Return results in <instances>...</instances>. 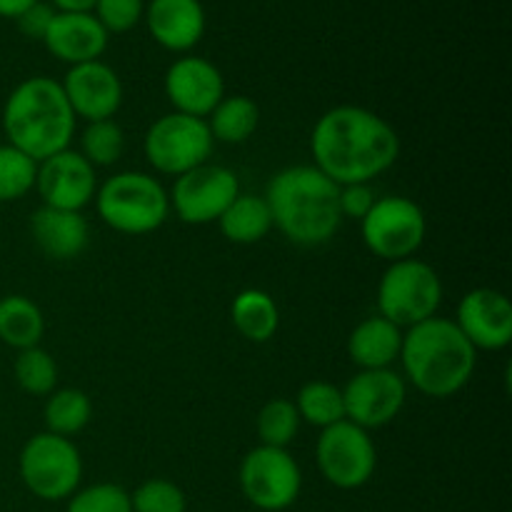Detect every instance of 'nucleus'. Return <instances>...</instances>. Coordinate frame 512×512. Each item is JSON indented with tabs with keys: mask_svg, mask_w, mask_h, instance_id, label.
I'll return each mask as SVG.
<instances>
[{
	"mask_svg": "<svg viewBox=\"0 0 512 512\" xmlns=\"http://www.w3.org/2000/svg\"><path fill=\"white\" fill-rule=\"evenodd\" d=\"M315 168L338 185L370 183L395 165L400 138L393 125L360 105L323 113L310 135Z\"/></svg>",
	"mask_w": 512,
	"mask_h": 512,
	"instance_id": "1",
	"label": "nucleus"
},
{
	"mask_svg": "<svg viewBox=\"0 0 512 512\" xmlns=\"http://www.w3.org/2000/svg\"><path fill=\"white\" fill-rule=\"evenodd\" d=\"M263 198L273 215V228L303 248L325 245L343 225L340 185L315 165H290L275 173Z\"/></svg>",
	"mask_w": 512,
	"mask_h": 512,
	"instance_id": "2",
	"label": "nucleus"
},
{
	"mask_svg": "<svg viewBox=\"0 0 512 512\" xmlns=\"http://www.w3.org/2000/svg\"><path fill=\"white\" fill-rule=\"evenodd\" d=\"M405 383L428 398H453L473 380L478 350L448 318H430L403 333Z\"/></svg>",
	"mask_w": 512,
	"mask_h": 512,
	"instance_id": "3",
	"label": "nucleus"
},
{
	"mask_svg": "<svg viewBox=\"0 0 512 512\" xmlns=\"http://www.w3.org/2000/svg\"><path fill=\"white\" fill-rule=\"evenodd\" d=\"M75 113L58 80L33 75L13 88L3 105V130L8 145L35 163L70 148Z\"/></svg>",
	"mask_w": 512,
	"mask_h": 512,
	"instance_id": "4",
	"label": "nucleus"
},
{
	"mask_svg": "<svg viewBox=\"0 0 512 512\" xmlns=\"http://www.w3.org/2000/svg\"><path fill=\"white\" fill-rule=\"evenodd\" d=\"M100 220L115 233L148 235L170 215V195L158 178L140 170H123L95 193Z\"/></svg>",
	"mask_w": 512,
	"mask_h": 512,
	"instance_id": "5",
	"label": "nucleus"
},
{
	"mask_svg": "<svg viewBox=\"0 0 512 512\" xmlns=\"http://www.w3.org/2000/svg\"><path fill=\"white\" fill-rule=\"evenodd\" d=\"M443 283L433 265L418 258L395 260L378 285V315L398 328H413L438 315Z\"/></svg>",
	"mask_w": 512,
	"mask_h": 512,
	"instance_id": "6",
	"label": "nucleus"
},
{
	"mask_svg": "<svg viewBox=\"0 0 512 512\" xmlns=\"http://www.w3.org/2000/svg\"><path fill=\"white\" fill-rule=\"evenodd\" d=\"M18 473L28 493L45 503L68 500L83 480V458L70 438L38 433L23 445Z\"/></svg>",
	"mask_w": 512,
	"mask_h": 512,
	"instance_id": "7",
	"label": "nucleus"
},
{
	"mask_svg": "<svg viewBox=\"0 0 512 512\" xmlns=\"http://www.w3.org/2000/svg\"><path fill=\"white\" fill-rule=\"evenodd\" d=\"M213 145L215 140L203 118L173 110L150 125L143 138V153L153 170L180 178L188 170L208 163Z\"/></svg>",
	"mask_w": 512,
	"mask_h": 512,
	"instance_id": "8",
	"label": "nucleus"
},
{
	"mask_svg": "<svg viewBox=\"0 0 512 512\" xmlns=\"http://www.w3.org/2000/svg\"><path fill=\"white\" fill-rule=\"evenodd\" d=\"M360 235L370 253L395 263L418 253L428 235V220L415 200L385 195L375 200L370 213L360 220Z\"/></svg>",
	"mask_w": 512,
	"mask_h": 512,
	"instance_id": "9",
	"label": "nucleus"
},
{
	"mask_svg": "<svg viewBox=\"0 0 512 512\" xmlns=\"http://www.w3.org/2000/svg\"><path fill=\"white\" fill-rule=\"evenodd\" d=\"M240 490L253 508L283 512L293 508L303 490V473L285 448L258 445L240 463Z\"/></svg>",
	"mask_w": 512,
	"mask_h": 512,
	"instance_id": "10",
	"label": "nucleus"
},
{
	"mask_svg": "<svg viewBox=\"0 0 512 512\" xmlns=\"http://www.w3.org/2000/svg\"><path fill=\"white\" fill-rule=\"evenodd\" d=\"M315 460H318L320 475L333 488L358 490L373 478L375 465H378V450H375L368 430L350 420H340V423L320 430Z\"/></svg>",
	"mask_w": 512,
	"mask_h": 512,
	"instance_id": "11",
	"label": "nucleus"
},
{
	"mask_svg": "<svg viewBox=\"0 0 512 512\" xmlns=\"http://www.w3.org/2000/svg\"><path fill=\"white\" fill-rule=\"evenodd\" d=\"M240 195V180L225 165L203 163L175 178L170 193V208L183 223H218L230 203Z\"/></svg>",
	"mask_w": 512,
	"mask_h": 512,
	"instance_id": "12",
	"label": "nucleus"
},
{
	"mask_svg": "<svg viewBox=\"0 0 512 512\" xmlns=\"http://www.w3.org/2000/svg\"><path fill=\"white\" fill-rule=\"evenodd\" d=\"M408 398V383L393 368L360 370L343 388L345 420L363 430L385 428L403 410Z\"/></svg>",
	"mask_w": 512,
	"mask_h": 512,
	"instance_id": "13",
	"label": "nucleus"
},
{
	"mask_svg": "<svg viewBox=\"0 0 512 512\" xmlns=\"http://www.w3.org/2000/svg\"><path fill=\"white\" fill-rule=\"evenodd\" d=\"M35 190L43 205L60 210H83L98 193L95 168L75 150H60L40 160L35 175Z\"/></svg>",
	"mask_w": 512,
	"mask_h": 512,
	"instance_id": "14",
	"label": "nucleus"
},
{
	"mask_svg": "<svg viewBox=\"0 0 512 512\" xmlns=\"http://www.w3.org/2000/svg\"><path fill=\"white\" fill-rule=\"evenodd\" d=\"M165 95L175 113L208 118L225 98V80L218 65L200 55H183L165 73Z\"/></svg>",
	"mask_w": 512,
	"mask_h": 512,
	"instance_id": "15",
	"label": "nucleus"
},
{
	"mask_svg": "<svg viewBox=\"0 0 512 512\" xmlns=\"http://www.w3.org/2000/svg\"><path fill=\"white\" fill-rule=\"evenodd\" d=\"M60 88L68 98L75 118H83L88 123L110 120L123 105V80L103 60L73 65L65 73Z\"/></svg>",
	"mask_w": 512,
	"mask_h": 512,
	"instance_id": "16",
	"label": "nucleus"
},
{
	"mask_svg": "<svg viewBox=\"0 0 512 512\" xmlns=\"http://www.w3.org/2000/svg\"><path fill=\"white\" fill-rule=\"evenodd\" d=\"M453 323L475 350H505L512 343V305L500 290L475 288L465 293Z\"/></svg>",
	"mask_w": 512,
	"mask_h": 512,
	"instance_id": "17",
	"label": "nucleus"
},
{
	"mask_svg": "<svg viewBox=\"0 0 512 512\" xmlns=\"http://www.w3.org/2000/svg\"><path fill=\"white\" fill-rule=\"evenodd\" d=\"M108 30L98 23L93 13H58L55 10L43 45L53 58L68 63L70 68L90 60H100L108 48Z\"/></svg>",
	"mask_w": 512,
	"mask_h": 512,
	"instance_id": "18",
	"label": "nucleus"
},
{
	"mask_svg": "<svg viewBox=\"0 0 512 512\" xmlns=\"http://www.w3.org/2000/svg\"><path fill=\"white\" fill-rule=\"evenodd\" d=\"M145 23L160 48L188 53L203 40L208 18L200 0H150L145 5Z\"/></svg>",
	"mask_w": 512,
	"mask_h": 512,
	"instance_id": "19",
	"label": "nucleus"
},
{
	"mask_svg": "<svg viewBox=\"0 0 512 512\" xmlns=\"http://www.w3.org/2000/svg\"><path fill=\"white\" fill-rule=\"evenodd\" d=\"M30 235L40 253L50 260H73L88 248L90 228L88 220L78 210L38 208L30 218Z\"/></svg>",
	"mask_w": 512,
	"mask_h": 512,
	"instance_id": "20",
	"label": "nucleus"
},
{
	"mask_svg": "<svg viewBox=\"0 0 512 512\" xmlns=\"http://www.w3.org/2000/svg\"><path fill=\"white\" fill-rule=\"evenodd\" d=\"M400 348H403V328L380 315L355 325L348 338V355L360 370L390 368L400 358Z\"/></svg>",
	"mask_w": 512,
	"mask_h": 512,
	"instance_id": "21",
	"label": "nucleus"
},
{
	"mask_svg": "<svg viewBox=\"0 0 512 512\" xmlns=\"http://www.w3.org/2000/svg\"><path fill=\"white\" fill-rule=\"evenodd\" d=\"M218 225L230 243L253 245L273 230V215L263 195L240 193L220 215Z\"/></svg>",
	"mask_w": 512,
	"mask_h": 512,
	"instance_id": "22",
	"label": "nucleus"
},
{
	"mask_svg": "<svg viewBox=\"0 0 512 512\" xmlns=\"http://www.w3.org/2000/svg\"><path fill=\"white\" fill-rule=\"evenodd\" d=\"M230 318H233L235 330L250 343H268L280 325L278 305L273 295L265 290L248 288L233 300L230 305Z\"/></svg>",
	"mask_w": 512,
	"mask_h": 512,
	"instance_id": "23",
	"label": "nucleus"
},
{
	"mask_svg": "<svg viewBox=\"0 0 512 512\" xmlns=\"http://www.w3.org/2000/svg\"><path fill=\"white\" fill-rule=\"evenodd\" d=\"M45 333V318L38 305L25 295L0 298V340L8 348L25 350L40 345Z\"/></svg>",
	"mask_w": 512,
	"mask_h": 512,
	"instance_id": "24",
	"label": "nucleus"
},
{
	"mask_svg": "<svg viewBox=\"0 0 512 512\" xmlns=\"http://www.w3.org/2000/svg\"><path fill=\"white\" fill-rule=\"evenodd\" d=\"M208 123L210 135L213 140L220 143L238 145L245 143L248 138H253V133L258 130L260 123V110L245 95H225L218 105H215L213 113L205 118Z\"/></svg>",
	"mask_w": 512,
	"mask_h": 512,
	"instance_id": "25",
	"label": "nucleus"
},
{
	"mask_svg": "<svg viewBox=\"0 0 512 512\" xmlns=\"http://www.w3.org/2000/svg\"><path fill=\"white\" fill-rule=\"evenodd\" d=\"M93 418V405L90 398L78 388H63L50 393L45 403L43 420L48 433L60 435V438H73Z\"/></svg>",
	"mask_w": 512,
	"mask_h": 512,
	"instance_id": "26",
	"label": "nucleus"
},
{
	"mask_svg": "<svg viewBox=\"0 0 512 512\" xmlns=\"http://www.w3.org/2000/svg\"><path fill=\"white\" fill-rule=\"evenodd\" d=\"M293 403L300 415V423H308L313 428L325 430L330 425L345 420L343 390L335 388L333 383H325V380H310V383H305Z\"/></svg>",
	"mask_w": 512,
	"mask_h": 512,
	"instance_id": "27",
	"label": "nucleus"
},
{
	"mask_svg": "<svg viewBox=\"0 0 512 512\" xmlns=\"http://www.w3.org/2000/svg\"><path fill=\"white\" fill-rule=\"evenodd\" d=\"M125 153V133L113 118L95 120L80 135V155L93 168H108L115 165Z\"/></svg>",
	"mask_w": 512,
	"mask_h": 512,
	"instance_id": "28",
	"label": "nucleus"
},
{
	"mask_svg": "<svg viewBox=\"0 0 512 512\" xmlns=\"http://www.w3.org/2000/svg\"><path fill=\"white\" fill-rule=\"evenodd\" d=\"M300 430V415L295 403L288 398H273L258 413V438L260 445L268 448H285L293 443Z\"/></svg>",
	"mask_w": 512,
	"mask_h": 512,
	"instance_id": "29",
	"label": "nucleus"
},
{
	"mask_svg": "<svg viewBox=\"0 0 512 512\" xmlns=\"http://www.w3.org/2000/svg\"><path fill=\"white\" fill-rule=\"evenodd\" d=\"M13 373L20 390H25L28 395H50L58 385V365H55L53 355L40 345L18 350Z\"/></svg>",
	"mask_w": 512,
	"mask_h": 512,
	"instance_id": "30",
	"label": "nucleus"
},
{
	"mask_svg": "<svg viewBox=\"0 0 512 512\" xmlns=\"http://www.w3.org/2000/svg\"><path fill=\"white\" fill-rule=\"evenodd\" d=\"M38 163L13 145H0V203L25 198L35 188Z\"/></svg>",
	"mask_w": 512,
	"mask_h": 512,
	"instance_id": "31",
	"label": "nucleus"
},
{
	"mask_svg": "<svg viewBox=\"0 0 512 512\" xmlns=\"http://www.w3.org/2000/svg\"><path fill=\"white\" fill-rule=\"evenodd\" d=\"M133 512H188L183 490L165 478H150L130 493Z\"/></svg>",
	"mask_w": 512,
	"mask_h": 512,
	"instance_id": "32",
	"label": "nucleus"
},
{
	"mask_svg": "<svg viewBox=\"0 0 512 512\" xmlns=\"http://www.w3.org/2000/svg\"><path fill=\"white\" fill-rule=\"evenodd\" d=\"M65 512H133L130 493L123 485L95 483L83 490H75L68 498Z\"/></svg>",
	"mask_w": 512,
	"mask_h": 512,
	"instance_id": "33",
	"label": "nucleus"
},
{
	"mask_svg": "<svg viewBox=\"0 0 512 512\" xmlns=\"http://www.w3.org/2000/svg\"><path fill=\"white\" fill-rule=\"evenodd\" d=\"M93 15L108 35L128 33L145 18V0H98Z\"/></svg>",
	"mask_w": 512,
	"mask_h": 512,
	"instance_id": "34",
	"label": "nucleus"
},
{
	"mask_svg": "<svg viewBox=\"0 0 512 512\" xmlns=\"http://www.w3.org/2000/svg\"><path fill=\"white\" fill-rule=\"evenodd\" d=\"M375 193L370 183H355V185H340V213L345 218L363 220L370 213L375 203Z\"/></svg>",
	"mask_w": 512,
	"mask_h": 512,
	"instance_id": "35",
	"label": "nucleus"
},
{
	"mask_svg": "<svg viewBox=\"0 0 512 512\" xmlns=\"http://www.w3.org/2000/svg\"><path fill=\"white\" fill-rule=\"evenodd\" d=\"M53 15H55L53 5L38 0V3L30 5L23 15H18V18H15V23H18V30L25 35V38L40 40V43H43L45 30H48Z\"/></svg>",
	"mask_w": 512,
	"mask_h": 512,
	"instance_id": "36",
	"label": "nucleus"
},
{
	"mask_svg": "<svg viewBox=\"0 0 512 512\" xmlns=\"http://www.w3.org/2000/svg\"><path fill=\"white\" fill-rule=\"evenodd\" d=\"M98 0H50L58 13H93Z\"/></svg>",
	"mask_w": 512,
	"mask_h": 512,
	"instance_id": "37",
	"label": "nucleus"
},
{
	"mask_svg": "<svg viewBox=\"0 0 512 512\" xmlns=\"http://www.w3.org/2000/svg\"><path fill=\"white\" fill-rule=\"evenodd\" d=\"M33 3H38V0H0V18L15 20L18 15H23Z\"/></svg>",
	"mask_w": 512,
	"mask_h": 512,
	"instance_id": "38",
	"label": "nucleus"
}]
</instances>
